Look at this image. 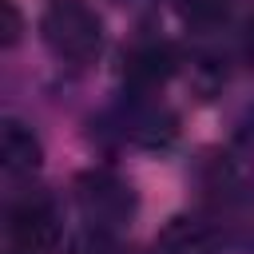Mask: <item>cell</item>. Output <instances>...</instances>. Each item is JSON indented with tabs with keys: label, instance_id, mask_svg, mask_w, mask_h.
I'll use <instances>...</instances> for the list:
<instances>
[{
	"label": "cell",
	"instance_id": "cell-8",
	"mask_svg": "<svg viewBox=\"0 0 254 254\" xmlns=\"http://www.w3.org/2000/svg\"><path fill=\"white\" fill-rule=\"evenodd\" d=\"M175 8L183 16V24L202 28V32L226 24V16H230V0H175Z\"/></svg>",
	"mask_w": 254,
	"mask_h": 254
},
{
	"label": "cell",
	"instance_id": "cell-6",
	"mask_svg": "<svg viewBox=\"0 0 254 254\" xmlns=\"http://www.w3.org/2000/svg\"><path fill=\"white\" fill-rule=\"evenodd\" d=\"M155 254H222V238L198 218H171L155 242Z\"/></svg>",
	"mask_w": 254,
	"mask_h": 254
},
{
	"label": "cell",
	"instance_id": "cell-4",
	"mask_svg": "<svg viewBox=\"0 0 254 254\" xmlns=\"http://www.w3.org/2000/svg\"><path fill=\"white\" fill-rule=\"evenodd\" d=\"M111 127L135 147H167L179 131V119L167 103L155 99V91H131L111 111Z\"/></svg>",
	"mask_w": 254,
	"mask_h": 254
},
{
	"label": "cell",
	"instance_id": "cell-5",
	"mask_svg": "<svg viewBox=\"0 0 254 254\" xmlns=\"http://www.w3.org/2000/svg\"><path fill=\"white\" fill-rule=\"evenodd\" d=\"M175 71V52L163 40H139L123 52V79L131 91H155Z\"/></svg>",
	"mask_w": 254,
	"mask_h": 254
},
{
	"label": "cell",
	"instance_id": "cell-1",
	"mask_svg": "<svg viewBox=\"0 0 254 254\" xmlns=\"http://www.w3.org/2000/svg\"><path fill=\"white\" fill-rule=\"evenodd\" d=\"M40 40L60 64L87 67L103 52V20L87 0H48L40 12Z\"/></svg>",
	"mask_w": 254,
	"mask_h": 254
},
{
	"label": "cell",
	"instance_id": "cell-2",
	"mask_svg": "<svg viewBox=\"0 0 254 254\" xmlns=\"http://www.w3.org/2000/svg\"><path fill=\"white\" fill-rule=\"evenodd\" d=\"M75 206H79V218L87 222L91 234H103V238H115L123 234L131 222H135V210H139V194L135 187L107 171V167H91L75 179Z\"/></svg>",
	"mask_w": 254,
	"mask_h": 254
},
{
	"label": "cell",
	"instance_id": "cell-3",
	"mask_svg": "<svg viewBox=\"0 0 254 254\" xmlns=\"http://www.w3.org/2000/svg\"><path fill=\"white\" fill-rule=\"evenodd\" d=\"M64 238V214L52 194H24L8 210L12 254H56Z\"/></svg>",
	"mask_w": 254,
	"mask_h": 254
},
{
	"label": "cell",
	"instance_id": "cell-7",
	"mask_svg": "<svg viewBox=\"0 0 254 254\" xmlns=\"http://www.w3.org/2000/svg\"><path fill=\"white\" fill-rule=\"evenodd\" d=\"M40 139L32 135V127H24L20 119H4V131H0V163H4V175L8 179H20V175H32L40 167Z\"/></svg>",
	"mask_w": 254,
	"mask_h": 254
}]
</instances>
